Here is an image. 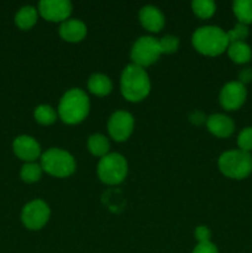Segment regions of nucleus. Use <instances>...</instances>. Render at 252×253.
<instances>
[{
    "instance_id": "25",
    "label": "nucleus",
    "mask_w": 252,
    "mask_h": 253,
    "mask_svg": "<svg viewBox=\"0 0 252 253\" xmlns=\"http://www.w3.org/2000/svg\"><path fill=\"white\" fill-rule=\"evenodd\" d=\"M237 146L244 152H251L252 151V127H245L237 136Z\"/></svg>"
},
{
    "instance_id": "22",
    "label": "nucleus",
    "mask_w": 252,
    "mask_h": 253,
    "mask_svg": "<svg viewBox=\"0 0 252 253\" xmlns=\"http://www.w3.org/2000/svg\"><path fill=\"white\" fill-rule=\"evenodd\" d=\"M35 120L41 125H52L57 120V113L49 105H39L35 109Z\"/></svg>"
},
{
    "instance_id": "21",
    "label": "nucleus",
    "mask_w": 252,
    "mask_h": 253,
    "mask_svg": "<svg viewBox=\"0 0 252 253\" xmlns=\"http://www.w3.org/2000/svg\"><path fill=\"white\" fill-rule=\"evenodd\" d=\"M192 9L200 19H209L215 14L216 5L211 0H194L192 2Z\"/></svg>"
},
{
    "instance_id": "24",
    "label": "nucleus",
    "mask_w": 252,
    "mask_h": 253,
    "mask_svg": "<svg viewBox=\"0 0 252 253\" xmlns=\"http://www.w3.org/2000/svg\"><path fill=\"white\" fill-rule=\"evenodd\" d=\"M249 26L244 24L237 22L230 31L226 32L227 39H229V43H234V42H245V40L249 36Z\"/></svg>"
},
{
    "instance_id": "16",
    "label": "nucleus",
    "mask_w": 252,
    "mask_h": 253,
    "mask_svg": "<svg viewBox=\"0 0 252 253\" xmlns=\"http://www.w3.org/2000/svg\"><path fill=\"white\" fill-rule=\"evenodd\" d=\"M226 51L230 59L237 64L249 63L252 58V49L246 42H234V43H230Z\"/></svg>"
},
{
    "instance_id": "8",
    "label": "nucleus",
    "mask_w": 252,
    "mask_h": 253,
    "mask_svg": "<svg viewBox=\"0 0 252 253\" xmlns=\"http://www.w3.org/2000/svg\"><path fill=\"white\" fill-rule=\"evenodd\" d=\"M49 208L43 200H32L22 209V224L29 230H40L47 224L49 219Z\"/></svg>"
},
{
    "instance_id": "15",
    "label": "nucleus",
    "mask_w": 252,
    "mask_h": 253,
    "mask_svg": "<svg viewBox=\"0 0 252 253\" xmlns=\"http://www.w3.org/2000/svg\"><path fill=\"white\" fill-rule=\"evenodd\" d=\"M86 26L83 21L68 19L59 26V36L67 42H79L85 37Z\"/></svg>"
},
{
    "instance_id": "18",
    "label": "nucleus",
    "mask_w": 252,
    "mask_h": 253,
    "mask_svg": "<svg viewBox=\"0 0 252 253\" xmlns=\"http://www.w3.org/2000/svg\"><path fill=\"white\" fill-rule=\"evenodd\" d=\"M37 17H39L37 10L34 6L27 5V6L21 7L16 12V15H15V24L21 30H29L35 26V24L37 22Z\"/></svg>"
},
{
    "instance_id": "6",
    "label": "nucleus",
    "mask_w": 252,
    "mask_h": 253,
    "mask_svg": "<svg viewBox=\"0 0 252 253\" xmlns=\"http://www.w3.org/2000/svg\"><path fill=\"white\" fill-rule=\"evenodd\" d=\"M127 175V162L119 153H108L100 158L98 165V177L105 184H120Z\"/></svg>"
},
{
    "instance_id": "19",
    "label": "nucleus",
    "mask_w": 252,
    "mask_h": 253,
    "mask_svg": "<svg viewBox=\"0 0 252 253\" xmlns=\"http://www.w3.org/2000/svg\"><path fill=\"white\" fill-rule=\"evenodd\" d=\"M232 10L240 24H252V0H236L232 4Z\"/></svg>"
},
{
    "instance_id": "9",
    "label": "nucleus",
    "mask_w": 252,
    "mask_h": 253,
    "mask_svg": "<svg viewBox=\"0 0 252 253\" xmlns=\"http://www.w3.org/2000/svg\"><path fill=\"white\" fill-rule=\"evenodd\" d=\"M133 125H135V121L130 113L123 110L116 111L110 116L108 121L109 135L118 142H123L131 136L133 131Z\"/></svg>"
},
{
    "instance_id": "10",
    "label": "nucleus",
    "mask_w": 252,
    "mask_h": 253,
    "mask_svg": "<svg viewBox=\"0 0 252 253\" xmlns=\"http://www.w3.org/2000/svg\"><path fill=\"white\" fill-rule=\"evenodd\" d=\"M247 98L246 86L240 82H229L222 86L219 100L225 110H237L245 104Z\"/></svg>"
},
{
    "instance_id": "20",
    "label": "nucleus",
    "mask_w": 252,
    "mask_h": 253,
    "mask_svg": "<svg viewBox=\"0 0 252 253\" xmlns=\"http://www.w3.org/2000/svg\"><path fill=\"white\" fill-rule=\"evenodd\" d=\"M88 150L90 151L91 155L98 156V157H104L108 155L109 150H110V143H109L108 138L100 133H95L91 135L88 140Z\"/></svg>"
},
{
    "instance_id": "14",
    "label": "nucleus",
    "mask_w": 252,
    "mask_h": 253,
    "mask_svg": "<svg viewBox=\"0 0 252 253\" xmlns=\"http://www.w3.org/2000/svg\"><path fill=\"white\" fill-rule=\"evenodd\" d=\"M140 21L150 32H160L165 26V16L158 7L147 5L140 10Z\"/></svg>"
},
{
    "instance_id": "11",
    "label": "nucleus",
    "mask_w": 252,
    "mask_h": 253,
    "mask_svg": "<svg viewBox=\"0 0 252 253\" xmlns=\"http://www.w3.org/2000/svg\"><path fill=\"white\" fill-rule=\"evenodd\" d=\"M39 12L47 21L64 22L72 14V4L68 0H42Z\"/></svg>"
},
{
    "instance_id": "5",
    "label": "nucleus",
    "mask_w": 252,
    "mask_h": 253,
    "mask_svg": "<svg viewBox=\"0 0 252 253\" xmlns=\"http://www.w3.org/2000/svg\"><path fill=\"white\" fill-rule=\"evenodd\" d=\"M42 170L57 178H66L76 172V160L61 148H51L41 155Z\"/></svg>"
},
{
    "instance_id": "23",
    "label": "nucleus",
    "mask_w": 252,
    "mask_h": 253,
    "mask_svg": "<svg viewBox=\"0 0 252 253\" xmlns=\"http://www.w3.org/2000/svg\"><path fill=\"white\" fill-rule=\"evenodd\" d=\"M42 175V167L41 165H37L35 162L26 163L22 166L21 170H20V177L24 182L26 183H35L40 180Z\"/></svg>"
},
{
    "instance_id": "2",
    "label": "nucleus",
    "mask_w": 252,
    "mask_h": 253,
    "mask_svg": "<svg viewBox=\"0 0 252 253\" xmlns=\"http://www.w3.org/2000/svg\"><path fill=\"white\" fill-rule=\"evenodd\" d=\"M89 109L90 103L85 91L74 88L62 96L58 105V116L63 123L76 125L88 116Z\"/></svg>"
},
{
    "instance_id": "3",
    "label": "nucleus",
    "mask_w": 252,
    "mask_h": 253,
    "mask_svg": "<svg viewBox=\"0 0 252 253\" xmlns=\"http://www.w3.org/2000/svg\"><path fill=\"white\" fill-rule=\"evenodd\" d=\"M192 43L199 53L205 56H219L229 47L226 32L217 26H203L195 30Z\"/></svg>"
},
{
    "instance_id": "1",
    "label": "nucleus",
    "mask_w": 252,
    "mask_h": 253,
    "mask_svg": "<svg viewBox=\"0 0 252 253\" xmlns=\"http://www.w3.org/2000/svg\"><path fill=\"white\" fill-rule=\"evenodd\" d=\"M121 93L124 98L132 103L147 98L151 90V82L145 68L136 64H128L121 74Z\"/></svg>"
},
{
    "instance_id": "4",
    "label": "nucleus",
    "mask_w": 252,
    "mask_h": 253,
    "mask_svg": "<svg viewBox=\"0 0 252 253\" xmlns=\"http://www.w3.org/2000/svg\"><path fill=\"white\" fill-rule=\"evenodd\" d=\"M217 165L225 177L245 179L252 172V156L241 150L226 151L219 157Z\"/></svg>"
},
{
    "instance_id": "17",
    "label": "nucleus",
    "mask_w": 252,
    "mask_h": 253,
    "mask_svg": "<svg viewBox=\"0 0 252 253\" xmlns=\"http://www.w3.org/2000/svg\"><path fill=\"white\" fill-rule=\"evenodd\" d=\"M88 89L94 95L105 96L113 89V83L110 78L104 74H93L88 81Z\"/></svg>"
},
{
    "instance_id": "12",
    "label": "nucleus",
    "mask_w": 252,
    "mask_h": 253,
    "mask_svg": "<svg viewBox=\"0 0 252 253\" xmlns=\"http://www.w3.org/2000/svg\"><path fill=\"white\" fill-rule=\"evenodd\" d=\"M14 153L25 162H35L37 158H41V146L34 137L27 135L19 136L12 142Z\"/></svg>"
},
{
    "instance_id": "26",
    "label": "nucleus",
    "mask_w": 252,
    "mask_h": 253,
    "mask_svg": "<svg viewBox=\"0 0 252 253\" xmlns=\"http://www.w3.org/2000/svg\"><path fill=\"white\" fill-rule=\"evenodd\" d=\"M158 41H160V47L161 51H162V54L174 53L178 49V47H179V40H178V37L172 36V35H167V36L162 37Z\"/></svg>"
},
{
    "instance_id": "7",
    "label": "nucleus",
    "mask_w": 252,
    "mask_h": 253,
    "mask_svg": "<svg viewBox=\"0 0 252 253\" xmlns=\"http://www.w3.org/2000/svg\"><path fill=\"white\" fill-rule=\"evenodd\" d=\"M161 54H162V51H161L160 41L151 36L140 37L133 43L132 49H131V59L133 64L142 68L155 63L160 58Z\"/></svg>"
},
{
    "instance_id": "29",
    "label": "nucleus",
    "mask_w": 252,
    "mask_h": 253,
    "mask_svg": "<svg viewBox=\"0 0 252 253\" xmlns=\"http://www.w3.org/2000/svg\"><path fill=\"white\" fill-rule=\"evenodd\" d=\"M239 82L245 84L251 83L252 82V69L251 68H244L241 72L239 73Z\"/></svg>"
},
{
    "instance_id": "27",
    "label": "nucleus",
    "mask_w": 252,
    "mask_h": 253,
    "mask_svg": "<svg viewBox=\"0 0 252 253\" xmlns=\"http://www.w3.org/2000/svg\"><path fill=\"white\" fill-rule=\"evenodd\" d=\"M192 253H219L217 247L212 242H198L197 246L194 247Z\"/></svg>"
},
{
    "instance_id": "13",
    "label": "nucleus",
    "mask_w": 252,
    "mask_h": 253,
    "mask_svg": "<svg viewBox=\"0 0 252 253\" xmlns=\"http://www.w3.org/2000/svg\"><path fill=\"white\" fill-rule=\"evenodd\" d=\"M207 127L214 136L226 138L234 133L235 124L231 118L224 114H214L207 119Z\"/></svg>"
},
{
    "instance_id": "30",
    "label": "nucleus",
    "mask_w": 252,
    "mask_h": 253,
    "mask_svg": "<svg viewBox=\"0 0 252 253\" xmlns=\"http://www.w3.org/2000/svg\"><path fill=\"white\" fill-rule=\"evenodd\" d=\"M189 119L193 124H195V125H200V124H203L207 121L204 114L200 113V111H195V113H193L192 115L189 116Z\"/></svg>"
},
{
    "instance_id": "28",
    "label": "nucleus",
    "mask_w": 252,
    "mask_h": 253,
    "mask_svg": "<svg viewBox=\"0 0 252 253\" xmlns=\"http://www.w3.org/2000/svg\"><path fill=\"white\" fill-rule=\"evenodd\" d=\"M194 235H195V239L198 240V242H207V241H210L211 231H210L209 227L207 226H198L197 230H195Z\"/></svg>"
}]
</instances>
